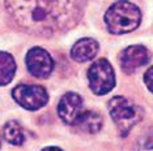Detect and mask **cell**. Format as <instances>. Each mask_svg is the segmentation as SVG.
Instances as JSON below:
<instances>
[{
    "instance_id": "6da1fadb",
    "label": "cell",
    "mask_w": 153,
    "mask_h": 151,
    "mask_svg": "<svg viewBox=\"0 0 153 151\" xmlns=\"http://www.w3.org/2000/svg\"><path fill=\"white\" fill-rule=\"evenodd\" d=\"M17 25L36 35L67 32L80 21L84 0H4Z\"/></svg>"
},
{
    "instance_id": "7a4b0ae2",
    "label": "cell",
    "mask_w": 153,
    "mask_h": 151,
    "mask_svg": "<svg viewBox=\"0 0 153 151\" xmlns=\"http://www.w3.org/2000/svg\"><path fill=\"white\" fill-rule=\"evenodd\" d=\"M141 12L135 4L127 0H119L107 9L105 23L111 34H126L140 25Z\"/></svg>"
},
{
    "instance_id": "3957f363",
    "label": "cell",
    "mask_w": 153,
    "mask_h": 151,
    "mask_svg": "<svg viewBox=\"0 0 153 151\" xmlns=\"http://www.w3.org/2000/svg\"><path fill=\"white\" fill-rule=\"evenodd\" d=\"M107 106L111 119L114 120L122 137H126L131 132V129L141 121L144 116V111L141 107L124 97L111 98Z\"/></svg>"
},
{
    "instance_id": "277c9868",
    "label": "cell",
    "mask_w": 153,
    "mask_h": 151,
    "mask_svg": "<svg viewBox=\"0 0 153 151\" xmlns=\"http://www.w3.org/2000/svg\"><path fill=\"white\" fill-rule=\"evenodd\" d=\"M88 80L92 91L97 95H105L115 86L114 69L106 59H100L90 65L88 69Z\"/></svg>"
},
{
    "instance_id": "5b68a950",
    "label": "cell",
    "mask_w": 153,
    "mask_h": 151,
    "mask_svg": "<svg viewBox=\"0 0 153 151\" xmlns=\"http://www.w3.org/2000/svg\"><path fill=\"white\" fill-rule=\"evenodd\" d=\"M12 97L22 108L29 111H37L48 102L47 91L38 85H19L13 89Z\"/></svg>"
},
{
    "instance_id": "8992f818",
    "label": "cell",
    "mask_w": 153,
    "mask_h": 151,
    "mask_svg": "<svg viewBox=\"0 0 153 151\" xmlns=\"http://www.w3.org/2000/svg\"><path fill=\"white\" fill-rule=\"evenodd\" d=\"M26 68L37 78H47L54 70V60L46 50L34 47L26 55Z\"/></svg>"
},
{
    "instance_id": "52a82bcc",
    "label": "cell",
    "mask_w": 153,
    "mask_h": 151,
    "mask_svg": "<svg viewBox=\"0 0 153 151\" xmlns=\"http://www.w3.org/2000/svg\"><path fill=\"white\" fill-rule=\"evenodd\" d=\"M149 59H151L149 51L144 46L136 44V46H130L122 51L119 56V63L124 73L131 74L136 72L139 68L144 67L149 61Z\"/></svg>"
},
{
    "instance_id": "ba28073f",
    "label": "cell",
    "mask_w": 153,
    "mask_h": 151,
    "mask_svg": "<svg viewBox=\"0 0 153 151\" xmlns=\"http://www.w3.org/2000/svg\"><path fill=\"white\" fill-rule=\"evenodd\" d=\"M84 102L82 98L76 92L64 94L58 104V115L62 121L67 125H74L79 116L82 113Z\"/></svg>"
},
{
    "instance_id": "9c48e42d",
    "label": "cell",
    "mask_w": 153,
    "mask_h": 151,
    "mask_svg": "<svg viewBox=\"0 0 153 151\" xmlns=\"http://www.w3.org/2000/svg\"><path fill=\"white\" fill-rule=\"evenodd\" d=\"M98 52V43L92 38H82L77 40L71 48L72 59L77 63H85L97 55Z\"/></svg>"
},
{
    "instance_id": "30bf717a",
    "label": "cell",
    "mask_w": 153,
    "mask_h": 151,
    "mask_svg": "<svg viewBox=\"0 0 153 151\" xmlns=\"http://www.w3.org/2000/svg\"><path fill=\"white\" fill-rule=\"evenodd\" d=\"M103 125L102 116L98 112L94 111H82V113L79 116L76 122L72 126L79 129L82 133H88V134H94L100 132V129Z\"/></svg>"
},
{
    "instance_id": "8fae6325",
    "label": "cell",
    "mask_w": 153,
    "mask_h": 151,
    "mask_svg": "<svg viewBox=\"0 0 153 151\" xmlns=\"http://www.w3.org/2000/svg\"><path fill=\"white\" fill-rule=\"evenodd\" d=\"M16 73V61L12 55L0 51V86L9 84Z\"/></svg>"
},
{
    "instance_id": "7c38bea8",
    "label": "cell",
    "mask_w": 153,
    "mask_h": 151,
    "mask_svg": "<svg viewBox=\"0 0 153 151\" xmlns=\"http://www.w3.org/2000/svg\"><path fill=\"white\" fill-rule=\"evenodd\" d=\"M3 136L7 142H9L11 145L15 146H20L25 142V133L21 128V125L17 121H8L4 125L3 129Z\"/></svg>"
},
{
    "instance_id": "4fadbf2b",
    "label": "cell",
    "mask_w": 153,
    "mask_h": 151,
    "mask_svg": "<svg viewBox=\"0 0 153 151\" xmlns=\"http://www.w3.org/2000/svg\"><path fill=\"white\" fill-rule=\"evenodd\" d=\"M144 84L147 85L148 90L153 94V67H151L147 72H145V74H144Z\"/></svg>"
},
{
    "instance_id": "5bb4252c",
    "label": "cell",
    "mask_w": 153,
    "mask_h": 151,
    "mask_svg": "<svg viewBox=\"0 0 153 151\" xmlns=\"http://www.w3.org/2000/svg\"><path fill=\"white\" fill-rule=\"evenodd\" d=\"M140 147H143V149H153V132L147 134L144 139L140 141Z\"/></svg>"
},
{
    "instance_id": "9a60e30c",
    "label": "cell",
    "mask_w": 153,
    "mask_h": 151,
    "mask_svg": "<svg viewBox=\"0 0 153 151\" xmlns=\"http://www.w3.org/2000/svg\"><path fill=\"white\" fill-rule=\"evenodd\" d=\"M0 145H1V141H0Z\"/></svg>"
}]
</instances>
